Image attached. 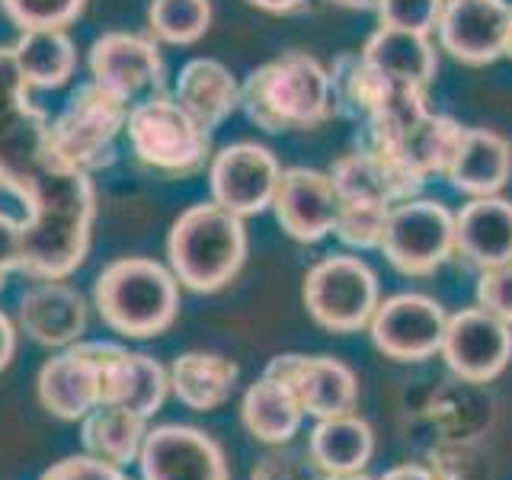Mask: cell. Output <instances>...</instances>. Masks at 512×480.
<instances>
[{"mask_svg":"<svg viewBox=\"0 0 512 480\" xmlns=\"http://www.w3.org/2000/svg\"><path fill=\"white\" fill-rule=\"evenodd\" d=\"M250 7L256 10H266V13H276V16H285V13H298L308 7V0H247Z\"/></svg>","mask_w":512,"mask_h":480,"instance_id":"60d3db41","label":"cell"},{"mask_svg":"<svg viewBox=\"0 0 512 480\" xmlns=\"http://www.w3.org/2000/svg\"><path fill=\"white\" fill-rule=\"evenodd\" d=\"M340 199H356V202H381V205H397L404 199L420 196L423 183L413 176L400 173L388 160L378 157L375 151L359 148L352 154H343L330 170Z\"/></svg>","mask_w":512,"mask_h":480,"instance_id":"cb8c5ba5","label":"cell"},{"mask_svg":"<svg viewBox=\"0 0 512 480\" xmlns=\"http://www.w3.org/2000/svg\"><path fill=\"white\" fill-rule=\"evenodd\" d=\"M138 468L144 480H231L224 448L208 432L183 423L148 429Z\"/></svg>","mask_w":512,"mask_h":480,"instance_id":"5bb4252c","label":"cell"},{"mask_svg":"<svg viewBox=\"0 0 512 480\" xmlns=\"http://www.w3.org/2000/svg\"><path fill=\"white\" fill-rule=\"evenodd\" d=\"M308 455L324 474L365 471L375 455V429L359 413L317 420L308 436Z\"/></svg>","mask_w":512,"mask_h":480,"instance_id":"484cf974","label":"cell"},{"mask_svg":"<svg viewBox=\"0 0 512 480\" xmlns=\"http://www.w3.org/2000/svg\"><path fill=\"white\" fill-rule=\"evenodd\" d=\"M48 116L32 103L10 45L0 48V189L23 202V272L68 279L87 260L96 189L52 148Z\"/></svg>","mask_w":512,"mask_h":480,"instance_id":"6da1fadb","label":"cell"},{"mask_svg":"<svg viewBox=\"0 0 512 480\" xmlns=\"http://www.w3.org/2000/svg\"><path fill=\"white\" fill-rule=\"evenodd\" d=\"M16 29H68L80 20L87 0H0Z\"/></svg>","mask_w":512,"mask_h":480,"instance_id":"d6a6232c","label":"cell"},{"mask_svg":"<svg viewBox=\"0 0 512 480\" xmlns=\"http://www.w3.org/2000/svg\"><path fill=\"white\" fill-rule=\"evenodd\" d=\"M378 480H439V474L423 468V464L407 461V464H397V468H391V471H384Z\"/></svg>","mask_w":512,"mask_h":480,"instance_id":"ab89813d","label":"cell"},{"mask_svg":"<svg viewBox=\"0 0 512 480\" xmlns=\"http://www.w3.org/2000/svg\"><path fill=\"white\" fill-rule=\"evenodd\" d=\"M282 180L279 157L256 141H237L221 148L208 160V186H212V202L221 208L250 218L272 208L276 189Z\"/></svg>","mask_w":512,"mask_h":480,"instance_id":"7c38bea8","label":"cell"},{"mask_svg":"<svg viewBox=\"0 0 512 480\" xmlns=\"http://www.w3.org/2000/svg\"><path fill=\"white\" fill-rule=\"evenodd\" d=\"M439 356L448 372L468 384L500 378L512 362V327L480 304L448 314Z\"/></svg>","mask_w":512,"mask_h":480,"instance_id":"9c48e42d","label":"cell"},{"mask_svg":"<svg viewBox=\"0 0 512 480\" xmlns=\"http://www.w3.org/2000/svg\"><path fill=\"white\" fill-rule=\"evenodd\" d=\"M173 100L180 103L205 132L231 119V112L240 106V84L215 58H192L186 61L173 84Z\"/></svg>","mask_w":512,"mask_h":480,"instance_id":"7402d4cb","label":"cell"},{"mask_svg":"<svg viewBox=\"0 0 512 480\" xmlns=\"http://www.w3.org/2000/svg\"><path fill=\"white\" fill-rule=\"evenodd\" d=\"M212 26V0H151V39L167 45H196Z\"/></svg>","mask_w":512,"mask_h":480,"instance_id":"4dcf8cb0","label":"cell"},{"mask_svg":"<svg viewBox=\"0 0 512 480\" xmlns=\"http://www.w3.org/2000/svg\"><path fill=\"white\" fill-rule=\"evenodd\" d=\"M106 340H77L39 368V404L58 420L77 423L103 404Z\"/></svg>","mask_w":512,"mask_h":480,"instance_id":"4fadbf2b","label":"cell"},{"mask_svg":"<svg viewBox=\"0 0 512 480\" xmlns=\"http://www.w3.org/2000/svg\"><path fill=\"white\" fill-rule=\"evenodd\" d=\"M90 80L128 109L164 93V58L157 39L138 32H106L90 45Z\"/></svg>","mask_w":512,"mask_h":480,"instance_id":"8fae6325","label":"cell"},{"mask_svg":"<svg viewBox=\"0 0 512 480\" xmlns=\"http://www.w3.org/2000/svg\"><path fill=\"white\" fill-rule=\"evenodd\" d=\"M455 253L477 269L512 260V202L477 196L455 215Z\"/></svg>","mask_w":512,"mask_h":480,"instance_id":"44dd1931","label":"cell"},{"mask_svg":"<svg viewBox=\"0 0 512 480\" xmlns=\"http://www.w3.org/2000/svg\"><path fill=\"white\" fill-rule=\"evenodd\" d=\"M442 7H445V0H381L375 13L381 26L432 36L439 26Z\"/></svg>","mask_w":512,"mask_h":480,"instance_id":"836d02e7","label":"cell"},{"mask_svg":"<svg viewBox=\"0 0 512 480\" xmlns=\"http://www.w3.org/2000/svg\"><path fill=\"white\" fill-rule=\"evenodd\" d=\"M445 176L458 192L471 199L500 196V189L512 176L509 138L493 132V128H464Z\"/></svg>","mask_w":512,"mask_h":480,"instance_id":"ffe728a7","label":"cell"},{"mask_svg":"<svg viewBox=\"0 0 512 480\" xmlns=\"http://www.w3.org/2000/svg\"><path fill=\"white\" fill-rule=\"evenodd\" d=\"M240 106L263 132H311L336 112L330 71L308 52H285L240 84Z\"/></svg>","mask_w":512,"mask_h":480,"instance_id":"7a4b0ae2","label":"cell"},{"mask_svg":"<svg viewBox=\"0 0 512 480\" xmlns=\"http://www.w3.org/2000/svg\"><path fill=\"white\" fill-rule=\"evenodd\" d=\"M388 212H391V205H381V202L343 199L333 234L352 250H378L384 237V224H388Z\"/></svg>","mask_w":512,"mask_h":480,"instance_id":"1f68e13d","label":"cell"},{"mask_svg":"<svg viewBox=\"0 0 512 480\" xmlns=\"http://www.w3.org/2000/svg\"><path fill=\"white\" fill-rule=\"evenodd\" d=\"M304 308L317 327L330 333H356L368 327L381 304V288L375 269L362 256L336 253L320 260L304 276Z\"/></svg>","mask_w":512,"mask_h":480,"instance_id":"52a82bcc","label":"cell"},{"mask_svg":"<svg viewBox=\"0 0 512 480\" xmlns=\"http://www.w3.org/2000/svg\"><path fill=\"white\" fill-rule=\"evenodd\" d=\"M10 52L29 90H58L77 71V48L68 29H23Z\"/></svg>","mask_w":512,"mask_h":480,"instance_id":"83f0119b","label":"cell"},{"mask_svg":"<svg viewBox=\"0 0 512 480\" xmlns=\"http://www.w3.org/2000/svg\"><path fill=\"white\" fill-rule=\"evenodd\" d=\"M240 420L247 432L263 445H288L304 423V410L288 384L263 372L260 381H253L244 404H240Z\"/></svg>","mask_w":512,"mask_h":480,"instance_id":"4316f807","label":"cell"},{"mask_svg":"<svg viewBox=\"0 0 512 480\" xmlns=\"http://www.w3.org/2000/svg\"><path fill=\"white\" fill-rule=\"evenodd\" d=\"M93 304L112 333L128 340H151L170 330L180 314V282L157 260L125 256L100 272L93 285Z\"/></svg>","mask_w":512,"mask_h":480,"instance_id":"277c9868","label":"cell"},{"mask_svg":"<svg viewBox=\"0 0 512 480\" xmlns=\"http://www.w3.org/2000/svg\"><path fill=\"white\" fill-rule=\"evenodd\" d=\"M125 135L138 164L164 176H192L212 160V132L164 93L128 109Z\"/></svg>","mask_w":512,"mask_h":480,"instance_id":"5b68a950","label":"cell"},{"mask_svg":"<svg viewBox=\"0 0 512 480\" xmlns=\"http://www.w3.org/2000/svg\"><path fill=\"white\" fill-rule=\"evenodd\" d=\"M404 276H432L455 256V215L436 199H404L391 205L381 247Z\"/></svg>","mask_w":512,"mask_h":480,"instance_id":"ba28073f","label":"cell"},{"mask_svg":"<svg viewBox=\"0 0 512 480\" xmlns=\"http://www.w3.org/2000/svg\"><path fill=\"white\" fill-rule=\"evenodd\" d=\"M170 394V372L157 359L106 340L103 352V404L151 420Z\"/></svg>","mask_w":512,"mask_h":480,"instance_id":"d6986e66","label":"cell"},{"mask_svg":"<svg viewBox=\"0 0 512 480\" xmlns=\"http://www.w3.org/2000/svg\"><path fill=\"white\" fill-rule=\"evenodd\" d=\"M266 375L279 378L292 388L304 416L330 420V416L356 413L359 407V378L356 372L333 356H301V352H282L269 359Z\"/></svg>","mask_w":512,"mask_h":480,"instance_id":"9a60e30c","label":"cell"},{"mask_svg":"<svg viewBox=\"0 0 512 480\" xmlns=\"http://www.w3.org/2000/svg\"><path fill=\"white\" fill-rule=\"evenodd\" d=\"M362 58L397 87L426 90L439 71V55H436V45L429 42V36L391 29V26H378L372 36H368Z\"/></svg>","mask_w":512,"mask_h":480,"instance_id":"603a6c76","label":"cell"},{"mask_svg":"<svg viewBox=\"0 0 512 480\" xmlns=\"http://www.w3.org/2000/svg\"><path fill=\"white\" fill-rule=\"evenodd\" d=\"M439 45L455 61L493 64L506 55L512 36V4L509 0H445L439 16Z\"/></svg>","mask_w":512,"mask_h":480,"instance_id":"2e32d148","label":"cell"},{"mask_svg":"<svg viewBox=\"0 0 512 480\" xmlns=\"http://www.w3.org/2000/svg\"><path fill=\"white\" fill-rule=\"evenodd\" d=\"M247 250L250 240L244 218L218 202L189 205L167 234L170 272L183 288L199 295L221 292L234 282L247 263Z\"/></svg>","mask_w":512,"mask_h":480,"instance_id":"3957f363","label":"cell"},{"mask_svg":"<svg viewBox=\"0 0 512 480\" xmlns=\"http://www.w3.org/2000/svg\"><path fill=\"white\" fill-rule=\"evenodd\" d=\"M506 55L512 58V36H509V45H506Z\"/></svg>","mask_w":512,"mask_h":480,"instance_id":"ee69618b","label":"cell"},{"mask_svg":"<svg viewBox=\"0 0 512 480\" xmlns=\"http://www.w3.org/2000/svg\"><path fill=\"white\" fill-rule=\"evenodd\" d=\"M340 189H336L330 173H320L311 167H288L282 170V180L272 199L279 228L298 240V244H317L336 231L340 218Z\"/></svg>","mask_w":512,"mask_h":480,"instance_id":"e0dca14e","label":"cell"},{"mask_svg":"<svg viewBox=\"0 0 512 480\" xmlns=\"http://www.w3.org/2000/svg\"><path fill=\"white\" fill-rule=\"evenodd\" d=\"M250 480H324V471L317 468L308 452L276 445V452L253 464Z\"/></svg>","mask_w":512,"mask_h":480,"instance_id":"e575fe53","label":"cell"},{"mask_svg":"<svg viewBox=\"0 0 512 480\" xmlns=\"http://www.w3.org/2000/svg\"><path fill=\"white\" fill-rule=\"evenodd\" d=\"M330 4L343 7V10H378L381 0H330Z\"/></svg>","mask_w":512,"mask_h":480,"instance_id":"b9f144b4","label":"cell"},{"mask_svg":"<svg viewBox=\"0 0 512 480\" xmlns=\"http://www.w3.org/2000/svg\"><path fill=\"white\" fill-rule=\"evenodd\" d=\"M330 84H333V100L336 112H346L352 119L368 122L375 112L388 103V96L397 84L388 77H381L372 64L362 58V52H343L333 61Z\"/></svg>","mask_w":512,"mask_h":480,"instance_id":"f546056e","label":"cell"},{"mask_svg":"<svg viewBox=\"0 0 512 480\" xmlns=\"http://www.w3.org/2000/svg\"><path fill=\"white\" fill-rule=\"evenodd\" d=\"M16 356V327H13V320L0 311V372L13 362Z\"/></svg>","mask_w":512,"mask_h":480,"instance_id":"f35d334b","label":"cell"},{"mask_svg":"<svg viewBox=\"0 0 512 480\" xmlns=\"http://www.w3.org/2000/svg\"><path fill=\"white\" fill-rule=\"evenodd\" d=\"M477 304L512 327V260L500 263V266H490V269H480Z\"/></svg>","mask_w":512,"mask_h":480,"instance_id":"d590c367","label":"cell"},{"mask_svg":"<svg viewBox=\"0 0 512 480\" xmlns=\"http://www.w3.org/2000/svg\"><path fill=\"white\" fill-rule=\"evenodd\" d=\"M23 272V221L0 212V276Z\"/></svg>","mask_w":512,"mask_h":480,"instance_id":"74e56055","label":"cell"},{"mask_svg":"<svg viewBox=\"0 0 512 480\" xmlns=\"http://www.w3.org/2000/svg\"><path fill=\"white\" fill-rule=\"evenodd\" d=\"M445 324L448 314L436 298L404 292L378 304L372 320H368V333H372V343L384 359L426 362L439 356Z\"/></svg>","mask_w":512,"mask_h":480,"instance_id":"30bf717a","label":"cell"},{"mask_svg":"<svg viewBox=\"0 0 512 480\" xmlns=\"http://www.w3.org/2000/svg\"><path fill=\"white\" fill-rule=\"evenodd\" d=\"M324 480H378L365 471H349V474H324Z\"/></svg>","mask_w":512,"mask_h":480,"instance_id":"7bdbcfd3","label":"cell"},{"mask_svg":"<svg viewBox=\"0 0 512 480\" xmlns=\"http://www.w3.org/2000/svg\"><path fill=\"white\" fill-rule=\"evenodd\" d=\"M39 480H132V477H125L116 464H106L93 455H71L52 464Z\"/></svg>","mask_w":512,"mask_h":480,"instance_id":"8d00e7d4","label":"cell"},{"mask_svg":"<svg viewBox=\"0 0 512 480\" xmlns=\"http://www.w3.org/2000/svg\"><path fill=\"white\" fill-rule=\"evenodd\" d=\"M16 324L32 343L64 349L87 330V301L64 279H39L20 298Z\"/></svg>","mask_w":512,"mask_h":480,"instance_id":"ac0fdd59","label":"cell"},{"mask_svg":"<svg viewBox=\"0 0 512 480\" xmlns=\"http://www.w3.org/2000/svg\"><path fill=\"white\" fill-rule=\"evenodd\" d=\"M144 436H148V420H141V416L128 413L116 404L93 407L80 420V439H84L87 455L106 464H116V468L138 461Z\"/></svg>","mask_w":512,"mask_h":480,"instance_id":"f1b7e54d","label":"cell"},{"mask_svg":"<svg viewBox=\"0 0 512 480\" xmlns=\"http://www.w3.org/2000/svg\"><path fill=\"white\" fill-rule=\"evenodd\" d=\"M167 372H170V394L196 413H212L228 404L240 375L231 359L202 349L176 356Z\"/></svg>","mask_w":512,"mask_h":480,"instance_id":"d4e9b609","label":"cell"},{"mask_svg":"<svg viewBox=\"0 0 512 480\" xmlns=\"http://www.w3.org/2000/svg\"><path fill=\"white\" fill-rule=\"evenodd\" d=\"M125 122L128 106L90 80L71 93L68 106L48 125V135L64 164L93 176L116 164V141L125 132Z\"/></svg>","mask_w":512,"mask_h":480,"instance_id":"8992f818","label":"cell"}]
</instances>
